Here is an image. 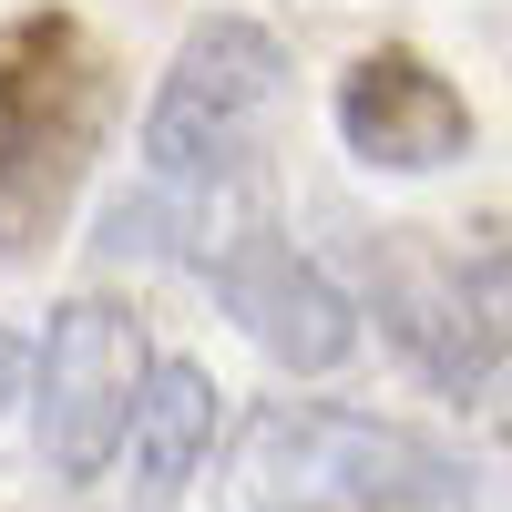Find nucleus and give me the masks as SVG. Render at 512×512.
<instances>
[{"label": "nucleus", "instance_id": "obj_1", "mask_svg": "<svg viewBox=\"0 0 512 512\" xmlns=\"http://www.w3.org/2000/svg\"><path fill=\"white\" fill-rule=\"evenodd\" d=\"M226 512H472V472L410 420L267 400L226 451Z\"/></svg>", "mask_w": 512, "mask_h": 512}, {"label": "nucleus", "instance_id": "obj_2", "mask_svg": "<svg viewBox=\"0 0 512 512\" xmlns=\"http://www.w3.org/2000/svg\"><path fill=\"white\" fill-rule=\"evenodd\" d=\"M113 134V52L72 11L0 21V267H31L72 226V195Z\"/></svg>", "mask_w": 512, "mask_h": 512}, {"label": "nucleus", "instance_id": "obj_3", "mask_svg": "<svg viewBox=\"0 0 512 512\" xmlns=\"http://www.w3.org/2000/svg\"><path fill=\"white\" fill-rule=\"evenodd\" d=\"M287 93V52L267 21L216 11L175 41L154 103H144V175L164 185H216V175H256L267 113Z\"/></svg>", "mask_w": 512, "mask_h": 512}, {"label": "nucleus", "instance_id": "obj_4", "mask_svg": "<svg viewBox=\"0 0 512 512\" xmlns=\"http://www.w3.org/2000/svg\"><path fill=\"white\" fill-rule=\"evenodd\" d=\"M154 379V338L123 297H62L52 328L31 349V420H41V461L62 482H103L123 461L134 400Z\"/></svg>", "mask_w": 512, "mask_h": 512}, {"label": "nucleus", "instance_id": "obj_5", "mask_svg": "<svg viewBox=\"0 0 512 512\" xmlns=\"http://www.w3.org/2000/svg\"><path fill=\"white\" fill-rule=\"evenodd\" d=\"M205 287H216V308H226L277 369H297V379H318V369H338V359L359 349V308L338 297V277L318 267V256H297L277 226H256Z\"/></svg>", "mask_w": 512, "mask_h": 512}, {"label": "nucleus", "instance_id": "obj_6", "mask_svg": "<svg viewBox=\"0 0 512 512\" xmlns=\"http://www.w3.org/2000/svg\"><path fill=\"white\" fill-rule=\"evenodd\" d=\"M338 134L379 175H441V164L472 154V103L420 52H359L338 72Z\"/></svg>", "mask_w": 512, "mask_h": 512}, {"label": "nucleus", "instance_id": "obj_7", "mask_svg": "<svg viewBox=\"0 0 512 512\" xmlns=\"http://www.w3.org/2000/svg\"><path fill=\"white\" fill-rule=\"evenodd\" d=\"M369 297L390 349L451 400H482V318L461 287V256H431L420 236H369Z\"/></svg>", "mask_w": 512, "mask_h": 512}, {"label": "nucleus", "instance_id": "obj_8", "mask_svg": "<svg viewBox=\"0 0 512 512\" xmlns=\"http://www.w3.org/2000/svg\"><path fill=\"white\" fill-rule=\"evenodd\" d=\"M216 379L195 359H154L144 400H134V431H123V502L134 512H164L185 502V482L216 461Z\"/></svg>", "mask_w": 512, "mask_h": 512}, {"label": "nucleus", "instance_id": "obj_9", "mask_svg": "<svg viewBox=\"0 0 512 512\" xmlns=\"http://www.w3.org/2000/svg\"><path fill=\"white\" fill-rule=\"evenodd\" d=\"M21 400H31V349L0 328V431H11V410H21Z\"/></svg>", "mask_w": 512, "mask_h": 512}]
</instances>
